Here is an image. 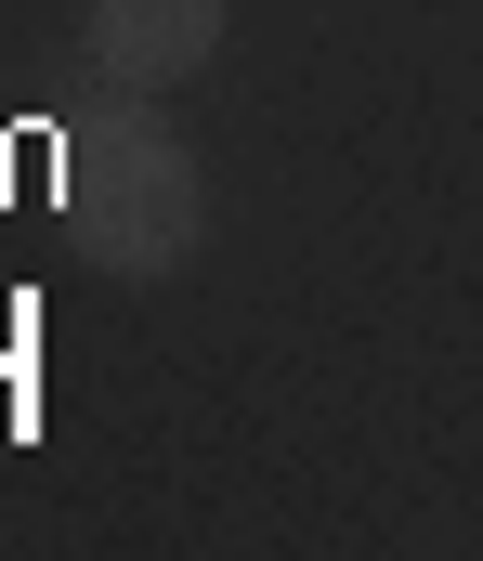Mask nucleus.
I'll return each mask as SVG.
<instances>
[{"label":"nucleus","mask_w":483,"mask_h":561,"mask_svg":"<svg viewBox=\"0 0 483 561\" xmlns=\"http://www.w3.org/2000/svg\"><path fill=\"white\" fill-rule=\"evenodd\" d=\"M53 222H66V249L92 262V275H131L158 287L196 262V236H209V170H196V144L145 118V105H105V118H79L66 157H53Z\"/></svg>","instance_id":"f257e3e1"},{"label":"nucleus","mask_w":483,"mask_h":561,"mask_svg":"<svg viewBox=\"0 0 483 561\" xmlns=\"http://www.w3.org/2000/svg\"><path fill=\"white\" fill-rule=\"evenodd\" d=\"M79 53H92V79L105 92H183L209 53H222V0H92L79 13Z\"/></svg>","instance_id":"f03ea898"}]
</instances>
